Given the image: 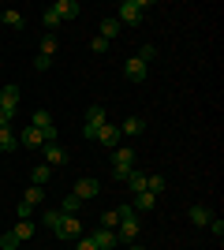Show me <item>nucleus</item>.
Returning <instances> with one entry per match:
<instances>
[{
  "label": "nucleus",
  "instance_id": "nucleus-13",
  "mask_svg": "<svg viewBox=\"0 0 224 250\" xmlns=\"http://www.w3.org/2000/svg\"><path fill=\"white\" fill-rule=\"evenodd\" d=\"M123 71H127V79H131V83H142V79H146V63H142L139 56H131V60L123 63Z\"/></svg>",
  "mask_w": 224,
  "mask_h": 250
},
{
  "label": "nucleus",
  "instance_id": "nucleus-31",
  "mask_svg": "<svg viewBox=\"0 0 224 250\" xmlns=\"http://www.w3.org/2000/svg\"><path fill=\"white\" fill-rule=\"evenodd\" d=\"M49 67H53V56H41V52H38V60H34V71H49Z\"/></svg>",
  "mask_w": 224,
  "mask_h": 250
},
{
  "label": "nucleus",
  "instance_id": "nucleus-9",
  "mask_svg": "<svg viewBox=\"0 0 224 250\" xmlns=\"http://www.w3.org/2000/svg\"><path fill=\"white\" fill-rule=\"evenodd\" d=\"M94 142H101L105 149H120V127H112V124L97 127V138H94Z\"/></svg>",
  "mask_w": 224,
  "mask_h": 250
},
{
  "label": "nucleus",
  "instance_id": "nucleus-11",
  "mask_svg": "<svg viewBox=\"0 0 224 250\" xmlns=\"http://www.w3.org/2000/svg\"><path fill=\"white\" fill-rule=\"evenodd\" d=\"M19 146H26V149H41L45 146V131H38V127H26L19 135Z\"/></svg>",
  "mask_w": 224,
  "mask_h": 250
},
{
  "label": "nucleus",
  "instance_id": "nucleus-28",
  "mask_svg": "<svg viewBox=\"0 0 224 250\" xmlns=\"http://www.w3.org/2000/svg\"><path fill=\"white\" fill-rule=\"evenodd\" d=\"M101 228H108V231H116V224H120V217H116V209H108V213H101V220H97Z\"/></svg>",
  "mask_w": 224,
  "mask_h": 250
},
{
  "label": "nucleus",
  "instance_id": "nucleus-30",
  "mask_svg": "<svg viewBox=\"0 0 224 250\" xmlns=\"http://www.w3.org/2000/svg\"><path fill=\"white\" fill-rule=\"evenodd\" d=\"M41 19H45V26H49V34H53V30H56V26H60V15H56V11H53V8L45 11Z\"/></svg>",
  "mask_w": 224,
  "mask_h": 250
},
{
  "label": "nucleus",
  "instance_id": "nucleus-4",
  "mask_svg": "<svg viewBox=\"0 0 224 250\" xmlns=\"http://www.w3.org/2000/svg\"><path fill=\"white\" fill-rule=\"evenodd\" d=\"M53 231L60 235V239H79V235H82V220H79V217H67V213H60V209H56Z\"/></svg>",
  "mask_w": 224,
  "mask_h": 250
},
{
  "label": "nucleus",
  "instance_id": "nucleus-20",
  "mask_svg": "<svg viewBox=\"0 0 224 250\" xmlns=\"http://www.w3.org/2000/svg\"><path fill=\"white\" fill-rule=\"evenodd\" d=\"M56 49H60V38H56V34H45L38 52H41V56H56Z\"/></svg>",
  "mask_w": 224,
  "mask_h": 250
},
{
  "label": "nucleus",
  "instance_id": "nucleus-26",
  "mask_svg": "<svg viewBox=\"0 0 224 250\" xmlns=\"http://www.w3.org/2000/svg\"><path fill=\"white\" fill-rule=\"evenodd\" d=\"M146 190H149V194H161V190H164V176H161V172L146 176Z\"/></svg>",
  "mask_w": 224,
  "mask_h": 250
},
{
  "label": "nucleus",
  "instance_id": "nucleus-38",
  "mask_svg": "<svg viewBox=\"0 0 224 250\" xmlns=\"http://www.w3.org/2000/svg\"><path fill=\"white\" fill-rule=\"evenodd\" d=\"M127 250H146V247H142V243H127Z\"/></svg>",
  "mask_w": 224,
  "mask_h": 250
},
{
  "label": "nucleus",
  "instance_id": "nucleus-34",
  "mask_svg": "<svg viewBox=\"0 0 224 250\" xmlns=\"http://www.w3.org/2000/svg\"><path fill=\"white\" fill-rule=\"evenodd\" d=\"M108 45H112V42H105V38H97V34H94V42H90V49H94V52H108Z\"/></svg>",
  "mask_w": 224,
  "mask_h": 250
},
{
  "label": "nucleus",
  "instance_id": "nucleus-5",
  "mask_svg": "<svg viewBox=\"0 0 224 250\" xmlns=\"http://www.w3.org/2000/svg\"><path fill=\"white\" fill-rule=\"evenodd\" d=\"M105 124H108L105 108H101V104H90V108H86V127H82V135H86V138H97V127H105Z\"/></svg>",
  "mask_w": 224,
  "mask_h": 250
},
{
  "label": "nucleus",
  "instance_id": "nucleus-29",
  "mask_svg": "<svg viewBox=\"0 0 224 250\" xmlns=\"http://www.w3.org/2000/svg\"><path fill=\"white\" fill-rule=\"evenodd\" d=\"M139 60H142V63L157 60V45H153V42H146V45H142V49H139Z\"/></svg>",
  "mask_w": 224,
  "mask_h": 250
},
{
  "label": "nucleus",
  "instance_id": "nucleus-16",
  "mask_svg": "<svg viewBox=\"0 0 224 250\" xmlns=\"http://www.w3.org/2000/svg\"><path fill=\"white\" fill-rule=\"evenodd\" d=\"M153 206H157V194H149V190L135 194V202H131V209H135V213H149Z\"/></svg>",
  "mask_w": 224,
  "mask_h": 250
},
{
  "label": "nucleus",
  "instance_id": "nucleus-25",
  "mask_svg": "<svg viewBox=\"0 0 224 250\" xmlns=\"http://www.w3.org/2000/svg\"><path fill=\"white\" fill-rule=\"evenodd\" d=\"M127 187L135 190V194H142V190H146V172H131V176H127Z\"/></svg>",
  "mask_w": 224,
  "mask_h": 250
},
{
  "label": "nucleus",
  "instance_id": "nucleus-33",
  "mask_svg": "<svg viewBox=\"0 0 224 250\" xmlns=\"http://www.w3.org/2000/svg\"><path fill=\"white\" fill-rule=\"evenodd\" d=\"M75 250H97V247H94L90 235H79V239H75Z\"/></svg>",
  "mask_w": 224,
  "mask_h": 250
},
{
  "label": "nucleus",
  "instance_id": "nucleus-17",
  "mask_svg": "<svg viewBox=\"0 0 224 250\" xmlns=\"http://www.w3.org/2000/svg\"><path fill=\"white\" fill-rule=\"evenodd\" d=\"M0 26L22 30V26H26V15H22V11H0Z\"/></svg>",
  "mask_w": 224,
  "mask_h": 250
},
{
  "label": "nucleus",
  "instance_id": "nucleus-6",
  "mask_svg": "<svg viewBox=\"0 0 224 250\" xmlns=\"http://www.w3.org/2000/svg\"><path fill=\"white\" fill-rule=\"evenodd\" d=\"M97 190H101V187H97V179H94V176H82V179H79V183L71 187V194H75L79 202H90Z\"/></svg>",
  "mask_w": 224,
  "mask_h": 250
},
{
  "label": "nucleus",
  "instance_id": "nucleus-21",
  "mask_svg": "<svg viewBox=\"0 0 224 250\" xmlns=\"http://www.w3.org/2000/svg\"><path fill=\"white\" fill-rule=\"evenodd\" d=\"M79 209H82V202L75 198V194H64V202H60V213H67V217H79Z\"/></svg>",
  "mask_w": 224,
  "mask_h": 250
},
{
  "label": "nucleus",
  "instance_id": "nucleus-22",
  "mask_svg": "<svg viewBox=\"0 0 224 250\" xmlns=\"http://www.w3.org/2000/svg\"><path fill=\"white\" fill-rule=\"evenodd\" d=\"M15 146H19V138L11 135V127H0V149H4V153H11Z\"/></svg>",
  "mask_w": 224,
  "mask_h": 250
},
{
  "label": "nucleus",
  "instance_id": "nucleus-23",
  "mask_svg": "<svg viewBox=\"0 0 224 250\" xmlns=\"http://www.w3.org/2000/svg\"><path fill=\"white\" fill-rule=\"evenodd\" d=\"M11 235H15V239H30L34 235V220H19V224H15V228H11Z\"/></svg>",
  "mask_w": 224,
  "mask_h": 250
},
{
  "label": "nucleus",
  "instance_id": "nucleus-40",
  "mask_svg": "<svg viewBox=\"0 0 224 250\" xmlns=\"http://www.w3.org/2000/svg\"><path fill=\"white\" fill-rule=\"evenodd\" d=\"M112 250H116V247H112Z\"/></svg>",
  "mask_w": 224,
  "mask_h": 250
},
{
  "label": "nucleus",
  "instance_id": "nucleus-3",
  "mask_svg": "<svg viewBox=\"0 0 224 250\" xmlns=\"http://www.w3.org/2000/svg\"><path fill=\"white\" fill-rule=\"evenodd\" d=\"M135 161H139V157H135V149H112V179H120V183H123V179L131 176V172H135Z\"/></svg>",
  "mask_w": 224,
  "mask_h": 250
},
{
  "label": "nucleus",
  "instance_id": "nucleus-7",
  "mask_svg": "<svg viewBox=\"0 0 224 250\" xmlns=\"http://www.w3.org/2000/svg\"><path fill=\"white\" fill-rule=\"evenodd\" d=\"M41 161L49 168H56V165H64V161H67V153H64L60 142H45V146H41Z\"/></svg>",
  "mask_w": 224,
  "mask_h": 250
},
{
  "label": "nucleus",
  "instance_id": "nucleus-37",
  "mask_svg": "<svg viewBox=\"0 0 224 250\" xmlns=\"http://www.w3.org/2000/svg\"><path fill=\"white\" fill-rule=\"evenodd\" d=\"M0 127H11V116L8 112H0Z\"/></svg>",
  "mask_w": 224,
  "mask_h": 250
},
{
  "label": "nucleus",
  "instance_id": "nucleus-18",
  "mask_svg": "<svg viewBox=\"0 0 224 250\" xmlns=\"http://www.w3.org/2000/svg\"><path fill=\"white\" fill-rule=\"evenodd\" d=\"M30 127H38V131H53V112H45V108H38V112L30 116Z\"/></svg>",
  "mask_w": 224,
  "mask_h": 250
},
{
  "label": "nucleus",
  "instance_id": "nucleus-19",
  "mask_svg": "<svg viewBox=\"0 0 224 250\" xmlns=\"http://www.w3.org/2000/svg\"><path fill=\"white\" fill-rule=\"evenodd\" d=\"M49 179H53V168H49V165H34V172H30V183H34V187H45Z\"/></svg>",
  "mask_w": 224,
  "mask_h": 250
},
{
  "label": "nucleus",
  "instance_id": "nucleus-10",
  "mask_svg": "<svg viewBox=\"0 0 224 250\" xmlns=\"http://www.w3.org/2000/svg\"><path fill=\"white\" fill-rule=\"evenodd\" d=\"M90 239H94V247H97V250H112V247H120V243H116V231L101 228V224L94 228V235H90Z\"/></svg>",
  "mask_w": 224,
  "mask_h": 250
},
{
  "label": "nucleus",
  "instance_id": "nucleus-32",
  "mask_svg": "<svg viewBox=\"0 0 224 250\" xmlns=\"http://www.w3.org/2000/svg\"><path fill=\"white\" fill-rule=\"evenodd\" d=\"M0 247H4V250H15V247H19V239H15L11 231H4V235H0Z\"/></svg>",
  "mask_w": 224,
  "mask_h": 250
},
{
  "label": "nucleus",
  "instance_id": "nucleus-8",
  "mask_svg": "<svg viewBox=\"0 0 224 250\" xmlns=\"http://www.w3.org/2000/svg\"><path fill=\"white\" fill-rule=\"evenodd\" d=\"M15 108H19V86L11 83V86H4V90H0V112L15 116Z\"/></svg>",
  "mask_w": 224,
  "mask_h": 250
},
{
  "label": "nucleus",
  "instance_id": "nucleus-12",
  "mask_svg": "<svg viewBox=\"0 0 224 250\" xmlns=\"http://www.w3.org/2000/svg\"><path fill=\"white\" fill-rule=\"evenodd\" d=\"M142 131H146V120H142V116H127V120H123V127H120V135H127V138L142 135Z\"/></svg>",
  "mask_w": 224,
  "mask_h": 250
},
{
  "label": "nucleus",
  "instance_id": "nucleus-27",
  "mask_svg": "<svg viewBox=\"0 0 224 250\" xmlns=\"http://www.w3.org/2000/svg\"><path fill=\"white\" fill-rule=\"evenodd\" d=\"M41 198H45V190L41 187H30V190H26V194H22V202H26V206H41Z\"/></svg>",
  "mask_w": 224,
  "mask_h": 250
},
{
  "label": "nucleus",
  "instance_id": "nucleus-36",
  "mask_svg": "<svg viewBox=\"0 0 224 250\" xmlns=\"http://www.w3.org/2000/svg\"><path fill=\"white\" fill-rule=\"evenodd\" d=\"M209 231H213L217 239H221V235H224V220H217V217H209Z\"/></svg>",
  "mask_w": 224,
  "mask_h": 250
},
{
  "label": "nucleus",
  "instance_id": "nucleus-14",
  "mask_svg": "<svg viewBox=\"0 0 224 250\" xmlns=\"http://www.w3.org/2000/svg\"><path fill=\"white\" fill-rule=\"evenodd\" d=\"M53 11L60 15V22H64V19H75V15H79V0H56Z\"/></svg>",
  "mask_w": 224,
  "mask_h": 250
},
{
  "label": "nucleus",
  "instance_id": "nucleus-35",
  "mask_svg": "<svg viewBox=\"0 0 224 250\" xmlns=\"http://www.w3.org/2000/svg\"><path fill=\"white\" fill-rule=\"evenodd\" d=\"M15 213H19V220H30V217H34V209L26 206V202H19V206H15Z\"/></svg>",
  "mask_w": 224,
  "mask_h": 250
},
{
  "label": "nucleus",
  "instance_id": "nucleus-24",
  "mask_svg": "<svg viewBox=\"0 0 224 250\" xmlns=\"http://www.w3.org/2000/svg\"><path fill=\"white\" fill-rule=\"evenodd\" d=\"M187 217H191V224H209V217H213V213H209L205 206H194Z\"/></svg>",
  "mask_w": 224,
  "mask_h": 250
},
{
  "label": "nucleus",
  "instance_id": "nucleus-39",
  "mask_svg": "<svg viewBox=\"0 0 224 250\" xmlns=\"http://www.w3.org/2000/svg\"><path fill=\"white\" fill-rule=\"evenodd\" d=\"M0 153H4V149H0Z\"/></svg>",
  "mask_w": 224,
  "mask_h": 250
},
{
  "label": "nucleus",
  "instance_id": "nucleus-15",
  "mask_svg": "<svg viewBox=\"0 0 224 250\" xmlns=\"http://www.w3.org/2000/svg\"><path fill=\"white\" fill-rule=\"evenodd\" d=\"M97 38H105V42H116V38H120V19H116V15L101 19V34H97Z\"/></svg>",
  "mask_w": 224,
  "mask_h": 250
},
{
  "label": "nucleus",
  "instance_id": "nucleus-2",
  "mask_svg": "<svg viewBox=\"0 0 224 250\" xmlns=\"http://www.w3.org/2000/svg\"><path fill=\"white\" fill-rule=\"evenodd\" d=\"M146 8H149V0H123V4L116 8L120 26H123V22H127V26H139L142 15H146Z\"/></svg>",
  "mask_w": 224,
  "mask_h": 250
},
{
  "label": "nucleus",
  "instance_id": "nucleus-1",
  "mask_svg": "<svg viewBox=\"0 0 224 250\" xmlns=\"http://www.w3.org/2000/svg\"><path fill=\"white\" fill-rule=\"evenodd\" d=\"M116 217H120V224H116V243H123V247H127V243H135V239H139V231H142L139 213H135L131 206H120Z\"/></svg>",
  "mask_w": 224,
  "mask_h": 250
}]
</instances>
